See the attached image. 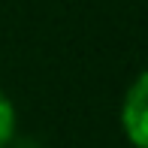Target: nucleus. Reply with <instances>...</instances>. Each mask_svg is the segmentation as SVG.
<instances>
[{
    "label": "nucleus",
    "instance_id": "obj_1",
    "mask_svg": "<svg viewBox=\"0 0 148 148\" xmlns=\"http://www.w3.org/2000/svg\"><path fill=\"white\" fill-rule=\"evenodd\" d=\"M121 127H124V136L136 148H148V70L136 76V82L130 85L124 97Z\"/></svg>",
    "mask_w": 148,
    "mask_h": 148
},
{
    "label": "nucleus",
    "instance_id": "obj_2",
    "mask_svg": "<svg viewBox=\"0 0 148 148\" xmlns=\"http://www.w3.org/2000/svg\"><path fill=\"white\" fill-rule=\"evenodd\" d=\"M15 136V106L0 91V148H6Z\"/></svg>",
    "mask_w": 148,
    "mask_h": 148
},
{
    "label": "nucleus",
    "instance_id": "obj_3",
    "mask_svg": "<svg viewBox=\"0 0 148 148\" xmlns=\"http://www.w3.org/2000/svg\"><path fill=\"white\" fill-rule=\"evenodd\" d=\"M6 148H45V145L39 142V139H27V136L18 139V136H12V142L6 145Z\"/></svg>",
    "mask_w": 148,
    "mask_h": 148
}]
</instances>
